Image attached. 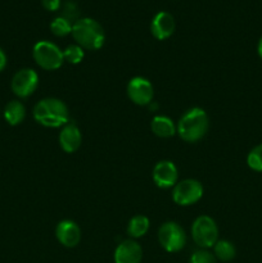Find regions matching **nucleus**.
I'll list each match as a JSON object with an SVG mask.
<instances>
[{"label":"nucleus","instance_id":"f257e3e1","mask_svg":"<svg viewBox=\"0 0 262 263\" xmlns=\"http://www.w3.org/2000/svg\"><path fill=\"white\" fill-rule=\"evenodd\" d=\"M33 118L45 127L57 128L66 126L69 120L67 105L55 98H46L40 100L33 108Z\"/></svg>","mask_w":262,"mask_h":263},{"label":"nucleus","instance_id":"f03ea898","mask_svg":"<svg viewBox=\"0 0 262 263\" xmlns=\"http://www.w3.org/2000/svg\"><path fill=\"white\" fill-rule=\"evenodd\" d=\"M210 120L202 108H192L177 122L176 133L186 143H197L207 134Z\"/></svg>","mask_w":262,"mask_h":263},{"label":"nucleus","instance_id":"7ed1b4c3","mask_svg":"<svg viewBox=\"0 0 262 263\" xmlns=\"http://www.w3.org/2000/svg\"><path fill=\"white\" fill-rule=\"evenodd\" d=\"M72 36L77 45L86 50H99L105 41L102 25L92 18H79L72 25Z\"/></svg>","mask_w":262,"mask_h":263},{"label":"nucleus","instance_id":"20e7f679","mask_svg":"<svg viewBox=\"0 0 262 263\" xmlns=\"http://www.w3.org/2000/svg\"><path fill=\"white\" fill-rule=\"evenodd\" d=\"M32 55L36 64L46 71H55V69L61 68L62 64L64 63L63 51L55 44L46 40L39 41L35 44Z\"/></svg>","mask_w":262,"mask_h":263},{"label":"nucleus","instance_id":"39448f33","mask_svg":"<svg viewBox=\"0 0 262 263\" xmlns=\"http://www.w3.org/2000/svg\"><path fill=\"white\" fill-rule=\"evenodd\" d=\"M192 236L194 243L202 249L212 248L218 239V229L210 216H199L193 222Z\"/></svg>","mask_w":262,"mask_h":263},{"label":"nucleus","instance_id":"423d86ee","mask_svg":"<svg viewBox=\"0 0 262 263\" xmlns=\"http://www.w3.org/2000/svg\"><path fill=\"white\" fill-rule=\"evenodd\" d=\"M158 241L162 248L169 253L180 252L186 244V235L181 226L177 222L163 223L158 230Z\"/></svg>","mask_w":262,"mask_h":263},{"label":"nucleus","instance_id":"0eeeda50","mask_svg":"<svg viewBox=\"0 0 262 263\" xmlns=\"http://www.w3.org/2000/svg\"><path fill=\"white\" fill-rule=\"evenodd\" d=\"M203 186L198 180L186 179L177 182L174 186L172 199L176 204L188 207L199 202L203 197Z\"/></svg>","mask_w":262,"mask_h":263},{"label":"nucleus","instance_id":"6e6552de","mask_svg":"<svg viewBox=\"0 0 262 263\" xmlns=\"http://www.w3.org/2000/svg\"><path fill=\"white\" fill-rule=\"evenodd\" d=\"M39 86V74L32 68L18 71L12 79V90L18 98H28Z\"/></svg>","mask_w":262,"mask_h":263},{"label":"nucleus","instance_id":"1a4fd4ad","mask_svg":"<svg viewBox=\"0 0 262 263\" xmlns=\"http://www.w3.org/2000/svg\"><path fill=\"white\" fill-rule=\"evenodd\" d=\"M127 95L136 105H148L153 100V85L144 77H134L127 84Z\"/></svg>","mask_w":262,"mask_h":263},{"label":"nucleus","instance_id":"9d476101","mask_svg":"<svg viewBox=\"0 0 262 263\" xmlns=\"http://www.w3.org/2000/svg\"><path fill=\"white\" fill-rule=\"evenodd\" d=\"M176 166L171 161H161L153 168V181L161 189H170L177 184Z\"/></svg>","mask_w":262,"mask_h":263},{"label":"nucleus","instance_id":"9b49d317","mask_svg":"<svg viewBox=\"0 0 262 263\" xmlns=\"http://www.w3.org/2000/svg\"><path fill=\"white\" fill-rule=\"evenodd\" d=\"M55 236L66 248H74L81 240V230L79 225L71 220H63L57 225Z\"/></svg>","mask_w":262,"mask_h":263},{"label":"nucleus","instance_id":"f8f14e48","mask_svg":"<svg viewBox=\"0 0 262 263\" xmlns=\"http://www.w3.org/2000/svg\"><path fill=\"white\" fill-rule=\"evenodd\" d=\"M151 32L157 40H166L175 32V18L169 12H158L151 23Z\"/></svg>","mask_w":262,"mask_h":263},{"label":"nucleus","instance_id":"ddd939ff","mask_svg":"<svg viewBox=\"0 0 262 263\" xmlns=\"http://www.w3.org/2000/svg\"><path fill=\"white\" fill-rule=\"evenodd\" d=\"M143 249L135 240H123L115 251V263H140Z\"/></svg>","mask_w":262,"mask_h":263},{"label":"nucleus","instance_id":"4468645a","mask_svg":"<svg viewBox=\"0 0 262 263\" xmlns=\"http://www.w3.org/2000/svg\"><path fill=\"white\" fill-rule=\"evenodd\" d=\"M82 135L74 123H67L59 133V145L66 153H74L81 146Z\"/></svg>","mask_w":262,"mask_h":263},{"label":"nucleus","instance_id":"2eb2a0df","mask_svg":"<svg viewBox=\"0 0 262 263\" xmlns=\"http://www.w3.org/2000/svg\"><path fill=\"white\" fill-rule=\"evenodd\" d=\"M152 131L158 138H171L176 134V126L174 125L171 118L166 117V116H156L152 120L151 123Z\"/></svg>","mask_w":262,"mask_h":263},{"label":"nucleus","instance_id":"dca6fc26","mask_svg":"<svg viewBox=\"0 0 262 263\" xmlns=\"http://www.w3.org/2000/svg\"><path fill=\"white\" fill-rule=\"evenodd\" d=\"M4 117L9 125L17 126L25 120L26 117V108L18 100H12L5 105L4 109Z\"/></svg>","mask_w":262,"mask_h":263},{"label":"nucleus","instance_id":"f3484780","mask_svg":"<svg viewBox=\"0 0 262 263\" xmlns=\"http://www.w3.org/2000/svg\"><path fill=\"white\" fill-rule=\"evenodd\" d=\"M149 218L143 215H136L134 216L130 220L127 226V234L134 239L141 238L145 235L149 230Z\"/></svg>","mask_w":262,"mask_h":263},{"label":"nucleus","instance_id":"a211bd4d","mask_svg":"<svg viewBox=\"0 0 262 263\" xmlns=\"http://www.w3.org/2000/svg\"><path fill=\"white\" fill-rule=\"evenodd\" d=\"M215 257L222 262H229L234 259L236 254V249L234 244L229 240H217V243L213 246Z\"/></svg>","mask_w":262,"mask_h":263},{"label":"nucleus","instance_id":"6ab92c4d","mask_svg":"<svg viewBox=\"0 0 262 263\" xmlns=\"http://www.w3.org/2000/svg\"><path fill=\"white\" fill-rule=\"evenodd\" d=\"M50 31L53 32V35L58 36V37H64V36L72 33V23L61 15L51 21Z\"/></svg>","mask_w":262,"mask_h":263},{"label":"nucleus","instance_id":"aec40b11","mask_svg":"<svg viewBox=\"0 0 262 263\" xmlns=\"http://www.w3.org/2000/svg\"><path fill=\"white\" fill-rule=\"evenodd\" d=\"M84 57H85L84 49H82L80 45H77V44L67 46V48L63 50L64 62H68L69 64L81 63Z\"/></svg>","mask_w":262,"mask_h":263},{"label":"nucleus","instance_id":"412c9836","mask_svg":"<svg viewBox=\"0 0 262 263\" xmlns=\"http://www.w3.org/2000/svg\"><path fill=\"white\" fill-rule=\"evenodd\" d=\"M249 168L256 172H262V144L254 146L247 157Z\"/></svg>","mask_w":262,"mask_h":263},{"label":"nucleus","instance_id":"4be33fe9","mask_svg":"<svg viewBox=\"0 0 262 263\" xmlns=\"http://www.w3.org/2000/svg\"><path fill=\"white\" fill-rule=\"evenodd\" d=\"M189 263H216V257L205 249H199L192 254Z\"/></svg>","mask_w":262,"mask_h":263},{"label":"nucleus","instance_id":"5701e85b","mask_svg":"<svg viewBox=\"0 0 262 263\" xmlns=\"http://www.w3.org/2000/svg\"><path fill=\"white\" fill-rule=\"evenodd\" d=\"M62 17L68 20L73 25L79 20V9H77L76 4L72 2H67L63 7V14H62Z\"/></svg>","mask_w":262,"mask_h":263},{"label":"nucleus","instance_id":"b1692460","mask_svg":"<svg viewBox=\"0 0 262 263\" xmlns=\"http://www.w3.org/2000/svg\"><path fill=\"white\" fill-rule=\"evenodd\" d=\"M41 4L49 12H55L61 8L62 0H41Z\"/></svg>","mask_w":262,"mask_h":263},{"label":"nucleus","instance_id":"393cba45","mask_svg":"<svg viewBox=\"0 0 262 263\" xmlns=\"http://www.w3.org/2000/svg\"><path fill=\"white\" fill-rule=\"evenodd\" d=\"M5 66H7V55L3 51V49L0 48V72L5 68Z\"/></svg>","mask_w":262,"mask_h":263},{"label":"nucleus","instance_id":"a878e982","mask_svg":"<svg viewBox=\"0 0 262 263\" xmlns=\"http://www.w3.org/2000/svg\"><path fill=\"white\" fill-rule=\"evenodd\" d=\"M257 51H258V55H259V58L262 59V37L259 39V41H258V45H257Z\"/></svg>","mask_w":262,"mask_h":263}]
</instances>
